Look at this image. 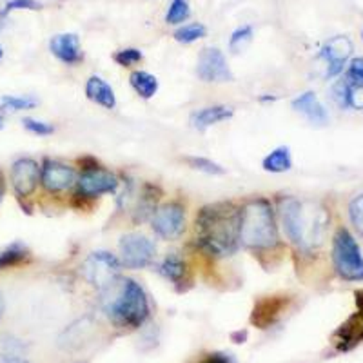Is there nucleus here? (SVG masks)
<instances>
[{
    "instance_id": "obj_1",
    "label": "nucleus",
    "mask_w": 363,
    "mask_h": 363,
    "mask_svg": "<svg viewBox=\"0 0 363 363\" xmlns=\"http://www.w3.org/2000/svg\"><path fill=\"white\" fill-rule=\"evenodd\" d=\"M196 244L213 256H231L238 249L240 209L233 202L202 207L194 220Z\"/></svg>"
},
{
    "instance_id": "obj_2",
    "label": "nucleus",
    "mask_w": 363,
    "mask_h": 363,
    "mask_svg": "<svg viewBox=\"0 0 363 363\" xmlns=\"http://www.w3.org/2000/svg\"><path fill=\"white\" fill-rule=\"evenodd\" d=\"M281 222L287 238L303 251L320 247L329 229V213L316 202L285 199L280 203Z\"/></svg>"
},
{
    "instance_id": "obj_3",
    "label": "nucleus",
    "mask_w": 363,
    "mask_h": 363,
    "mask_svg": "<svg viewBox=\"0 0 363 363\" xmlns=\"http://www.w3.org/2000/svg\"><path fill=\"white\" fill-rule=\"evenodd\" d=\"M102 291L104 313L115 325L136 329L149 318L147 296L135 280L116 278Z\"/></svg>"
},
{
    "instance_id": "obj_4",
    "label": "nucleus",
    "mask_w": 363,
    "mask_h": 363,
    "mask_svg": "<svg viewBox=\"0 0 363 363\" xmlns=\"http://www.w3.org/2000/svg\"><path fill=\"white\" fill-rule=\"evenodd\" d=\"M240 242L249 249H271L278 244L277 218L267 199H255L240 209Z\"/></svg>"
},
{
    "instance_id": "obj_5",
    "label": "nucleus",
    "mask_w": 363,
    "mask_h": 363,
    "mask_svg": "<svg viewBox=\"0 0 363 363\" xmlns=\"http://www.w3.org/2000/svg\"><path fill=\"white\" fill-rule=\"evenodd\" d=\"M333 264L345 281H363V256L349 229L340 227L333 238Z\"/></svg>"
},
{
    "instance_id": "obj_6",
    "label": "nucleus",
    "mask_w": 363,
    "mask_h": 363,
    "mask_svg": "<svg viewBox=\"0 0 363 363\" xmlns=\"http://www.w3.org/2000/svg\"><path fill=\"white\" fill-rule=\"evenodd\" d=\"M122 264L115 255L108 251L91 252L82 264V277L99 289H106L109 284H113L118 278Z\"/></svg>"
},
{
    "instance_id": "obj_7",
    "label": "nucleus",
    "mask_w": 363,
    "mask_h": 363,
    "mask_svg": "<svg viewBox=\"0 0 363 363\" xmlns=\"http://www.w3.org/2000/svg\"><path fill=\"white\" fill-rule=\"evenodd\" d=\"M151 227L165 240H177L186 231V207L180 202L164 203L151 216Z\"/></svg>"
},
{
    "instance_id": "obj_8",
    "label": "nucleus",
    "mask_w": 363,
    "mask_h": 363,
    "mask_svg": "<svg viewBox=\"0 0 363 363\" xmlns=\"http://www.w3.org/2000/svg\"><path fill=\"white\" fill-rule=\"evenodd\" d=\"M120 255H122V265L128 269H144L155 260L157 247L149 238L142 235H124L120 238Z\"/></svg>"
},
{
    "instance_id": "obj_9",
    "label": "nucleus",
    "mask_w": 363,
    "mask_h": 363,
    "mask_svg": "<svg viewBox=\"0 0 363 363\" xmlns=\"http://www.w3.org/2000/svg\"><path fill=\"white\" fill-rule=\"evenodd\" d=\"M9 180L15 194L18 199H28L33 194L40 182V165L33 158H18L13 162L11 171H9Z\"/></svg>"
},
{
    "instance_id": "obj_10",
    "label": "nucleus",
    "mask_w": 363,
    "mask_h": 363,
    "mask_svg": "<svg viewBox=\"0 0 363 363\" xmlns=\"http://www.w3.org/2000/svg\"><path fill=\"white\" fill-rule=\"evenodd\" d=\"M116 189H118V180L111 171H106L104 167L82 171L77 182V196L82 199H96L100 194L115 193Z\"/></svg>"
},
{
    "instance_id": "obj_11",
    "label": "nucleus",
    "mask_w": 363,
    "mask_h": 363,
    "mask_svg": "<svg viewBox=\"0 0 363 363\" xmlns=\"http://www.w3.org/2000/svg\"><path fill=\"white\" fill-rule=\"evenodd\" d=\"M196 74L203 82H231V69L227 66V60L218 48H206L202 50L196 64Z\"/></svg>"
},
{
    "instance_id": "obj_12",
    "label": "nucleus",
    "mask_w": 363,
    "mask_h": 363,
    "mask_svg": "<svg viewBox=\"0 0 363 363\" xmlns=\"http://www.w3.org/2000/svg\"><path fill=\"white\" fill-rule=\"evenodd\" d=\"M77 182V173L71 165L45 158L40 167V184L48 193H64Z\"/></svg>"
},
{
    "instance_id": "obj_13",
    "label": "nucleus",
    "mask_w": 363,
    "mask_h": 363,
    "mask_svg": "<svg viewBox=\"0 0 363 363\" xmlns=\"http://www.w3.org/2000/svg\"><path fill=\"white\" fill-rule=\"evenodd\" d=\"M352 53V42L343 35L330 38L325 42V45L320 51V58H323L327 62V79L338 77L345 67L347 60Z\"/></svg>"
},
{
    "instance_id": "obj_14",
    "label": "nucleus",
    "mask_w": 363,
    "mask_h": 363,
    "mask_svg": "<svg viewBox=\"0 0 363 363\" xmlns=\"http://www.w3.org/2000/svg\"><path fill=\"white\" fill-rule=\"evenodd\" d=\"M356 303H358V313L352 314L335 333L338 351H351L359 342H363V291L356 293Z\"/></svg>"
},
{
    "instance_id": "obj_15",
    "label": "nucleus",
    "mask_w": 363,
    "mask_h": 363,
    "mask_svg": "<svg viewBox=\"0 0 363 363\" xmlns=\"http://www.w3.org/2000/svg\"><path fill=\"white\" fill-rule=\"evenodd\" d=\"M287 298L285 296H265L255 303V309L251 314V323L258 329H267L277 322L281 311L287 307Z\"/></svg>"
},
{
    "instance_id": "obj_16",
    "label": "nucleus",
    "mask_w": 363,
    "mask_h": 363,
    "mask_svg": "<svg viewBox=\"0 0 363 363\" xmlns=\"http://www.w3.org/2000/svg\"><path fill=\"white\" fill-rule=\"evenodd\" d=\"M50 50L60 62L67 66H74L84 60V53L80 50V40L74 33L55 35L50 42Z\"/></svg>"
},
{
    "instance_id": "obj_17",
    "label": "nucleus",
    "mask_w": 363,
    "mask_h": 363,
    "mask_svg": "<svg viewBox=\"0 0 363 363\" xmlns=\"http://www.w3.org/2000/svg\"><path fill=\"white\" fill-rule=\"evenodd\" d=\"M293 109L296 113H301L314 125H325L329 122V115H327L323 104L318 100L313 91H307L303 95L296 96L293 100Z\"/></svg>"
},
{
    "instance_id": "obj_18",
    "label": "nucleus",
    "mask_w": 363,
    "mask_h": 363,
    "mask_svg": "<svg viewBox=\"0 0 363 363\" xmlns=\"http://www.w3.org/2000/svg\"><path fill=\"white\" fill-rule=\"evenodd\" d=\"M233 116V109L227 106H211V108H203L194 111L191 115L189 122L196 131H206L211 125H216L218 122L229 120Z\"/></svg>"
},
{
    "instance_id": "obj_19",
    "label": "nucleus",
    "mask_w": 363,
    "mask_h": 363,
    "mask_svg": "<svg viewBox=\"0 0 363 363\" xmlns=\"http://www.w3.org/2000/svg\"><path fill=\"white\" fill-rule=\"evenodd\" d=\"M86 95L91 102L99 104L106 109L116 108V96L113 87L100 77H91L86 84Z\"/></svg>"
},
{
    "instance_id": "obj_20",
    "label": "nucleus",
    "mask_w": 363,
    "mask_h": 363,
    "mask_svg": "<svg viewBox=\"0 0 363 363\" xmlns=\"http://www.w3.org/2000/svg\"><path fill=\"white\" fill-rule=\"evenodd\" d=\"M162 196V191L158 189L157 186L153 184H145L144 189L140 193V199L136 202V209H135V222L142 223L145 222L147 218L155 215V211L158 209L157 202L158 199Z\"/></svg>"
},
{
    "instance_id": "obj_21",
    "label": "nucleus",
    "mask_w": 363,
    "mask_h": 363,
    "mask_svg": "<svg viewBox=\"0 0 363 363\" xmlns=\"http://www.w3.org/2000/svg\"><path fill=\"white\" fill-rule=\"evenodd\" d=\"M129 84L136 91V95L145 100L153 99L158 91V79L147 71H133L129 77Z\"/></svg>"
},
{
    "instance_id": "obj_22",
    "label": "nucleus",
    "mask_w": 363,
    "mask_h": 363,
    "mask_svg": "<svg viewBox=\"0 0 363 363\" xmlns=\"http://www.w3.org/2000/svg\"><path fill=\"white\" fill-rule=\"evenodd\" d=\"M264 169L269 171V173H285L293 167V158H291L289 147H277L272 149L271 153L264 158L262 162Z\"/></svg>"
},
{
    "instance_id": "obj_23",
    "label": "nucleus",
    "mask_w": 363,
    "mask_h": 363,
    "mask_svg": "<svg viewBox=\"0 0 363 363\" xmlns=\"http://www.w3.org/2000/svg\"><path fill=\"white\" fill-rule=\"evenodd\" d=\"M158 271H160V274L164 278L178 284V281H182V278L186 277L187 267H186V262L182 260L177 252H171V255L165 256L164 262H162L160 267H158Z\"/></svg>"
},
{
    "instance_id": "obj_24",
    "label": "nucleus",
    "mask_w": 363,
    "mask_h": 363,
    "mask_svg": "<svg viewBox=\"0 0 363 363\" xmlns=\"http://www.w3.org/2000/svg\"><path fill=\"white\" fill-rule=\"evenodd\" d=\"M29 258V251L24 244L21 242H15V244L8 245L0 251V271L4 269L15 267V265H21L22 262H26Z\"/></svg>"
},
{
    "instance_id": "obj_25",
    "label": "nucleus",
    "mask_w": 363,
    "mask_h": 363,
    "mask_svg": "<svg viewBox=\"0 0 363 363\" xmlns=\"http://www.w3.org/2000/svg\"><path fill=\"white\" fill-rule=\"evenodd\" d=\"M207 35V28L200 22H191V24L182 26L174 31V40L182 42V44H193V42L200 40Z\"/></svg>"
},
{
    "instance_id": "obj_26",
    "label": "nucleus",
    "mask_w": 363,
    "mask_h": 363,
    "mask_svg": "<svg viewBox=\"0 0 363 363\" xmlns=\"http://www.w3.org/2000/svg\"><path fill=\"white\" fill-rule=\"evenodd\" d=\"M191 15L189 2L187 0H171L167 15H165V22L167 24H182L186 22Z\"/></svg>"
},
{
    "instance_id": "obj_27",
    "label": "nucleus",
    "mask_w": 363,
    "mask_h": 363,
    "mask_svg": "<svg viewBox=\"0 0 363 363\" xmlns=\"http://www.w3.org/2000/svg\"><path fill=\"white\" fill-rule=\"evenodd\" d=\"M37 104V99L33 96H2L0 100V106L6 111H26V109H33Z\"/></svg>"
},
{
    "instance_id": "obj_28",
    "label": "nucleus",
    "mask_w": 363,
    "mask_h": 363,
    "mask_svg": "<svg viewBox=\"0 0 363 363\" xmlns=\"http://www.w3.org/2000/svg\"><path fill=\"white\" fill-rule=\"evenodd\" d=\"M252 40V28L251 26H242V28L235 29V33L231 35V40H229V50L233 53H240L244 50L245 45Z\"/></svg>"
},
{
    "instance_id": "obj_29",
    "label": "nucleus",
    "mask_w": 363,
    "mask_h": 363,
    "mask_svg": "<svg viewBox=\"0 0 363 363\" xmlns=\"http://www.w3.org/2000/svg\"><path fill=\"white\" fill-rule=\"evenodd\" d=\"M345 84L349 87H363V57L351 60L345 73Z\"/></svg>"
},
{
    "instance_id": "obj_30",
    "label": "nucleus",
    "mask_w": 363,
    "mask_h": 363,
    "mask_svg": "<svg viewBox=\"0 0 363 363\" xmlns=\"http://www.w3.org/2000/svg\"><path fill=\"white\" fill-rule=\"evenodd\" d=\"M187 164L196 171H203L207 174H223L225 169H223L222 165H218L216 162L209 160V158H203V157H189L186 158Z\"/></svg>"
},
{
    "instance_id": "obj_31",
    "label": "nucleus",
    "mask_w": 363,
    "mask_h": 363,
    "mask_svg": "<svg viewBox=\"0 0 363 363\" xmlns=\"http://www.w3.org/2000/svg\"><path fill=\"white\" fill-rule=\"evenodd\" d=\"M113 60L122 67H131L135 66V64L142 62V60H144V55H142L140 50H136V48H128V50L116 51V53L113 55Z\"/></svg>"
},
{
    "instance_id": "obj_32",
    "label": "nucleus",
    "mask_w": 363,
    "mask_h": 363,
    "mask_svg": "<svg viewBox=\"0 0 363 363\" xmlns=\"http://www.w3.org/2000/svg\"><path fill=\"white\" fill-rule=\"evenodd\" d=\"M349 218H351L356 233L363 238V193L358 194V196L349 203Z\"/></svg>"
},
{
    "instance_id": "obj_33",
    "label": "nucleus",
    "mask_w": 363,
    "mask_h": 363,
    "mask_svg": "<svg viewBox=\"0 0 363 363\" xmlns=\"http://www.w3.org/2000/svg\"><path fill=\"white\" fill-rule=\"evenodd\" d=\"M22 124H24V128L28 129L29 133H33V135H38V136H48L55 133V125L48 124V122H42V120L24 118L22 120Z\"/></svg>"
},
{
    "instance_id": "obj_34",
    "label": "nucleus",
    "mask_w": 363,
    "mask_h": 363,
    "mask_svg": "<svg viewBox=\"0 0 363 363\" xmlns=\"http://www.w3.org/2000/svg\"><path fill=\"white\" fill-rule=\"evenodd\" d=\"M40 8L42 4L40 2H37V0H9L8 4H6V8L0 11V15L6 17L8 13L17 11V9H31V11H37V9Z\"/></svg>"
},
{
    "instance_id": "obj_35",
    "label": "nucleus",
    "mask_w": 363,
    "mask_h": 363,
    "mask_svg": "<svg viewBox=\"0 0 363 363\" xmlns=\"http://www.w3.org/2000/svg\"><path fill=\"white\" fill-rule=\"evenodd\" d=\"M0 363H31L29 359L22 358L17 352H2L0 354Z\"/></svg>"
},
{
    "instance_id": "obj_36",
    "label": "nucleus",
    "mask_w": 363,
    "mask_h": 363,
    "mask_svg": "<svg viewBox=\"0 0 363 363\" xmlns=\"http://www.w3.org/2000/svg\"><path fill=\"white\" fill-rule=\"evenodd\" d=\"M79 164H80V167H82V171H93V169H99V167H102V165H100V162L93 157L80 158Z\"/></svg>"
},
{
    "instance_id": "obj_37",
    "label": "nucleus",
    "mask_w": 363,
    "mask_h": 363,
    "mask_svg": "<svg viewBox=\"0 0 363 363\" xmlns=\"http://www.w3.org/2000/svg\"><path fill=\"white\" fill-rule=\"evenodd\" d=\"M202 363H233L231 358H227L225 354H211L203 359Z\"/></svg>"
},
{
    "instance_id": "obj_38",
    "label": "nucleus",
    "mask_w": 363,
    "mask_h": 363,
    "mask_svg": "<svg viewBox=\"0 0 363 363\" xmlns=\"http://www.w3.org/2000/svg\"><path fill=\"white\" fill-rule=\"evenodd\" d=\"M231 338L235 343H244L245 338H247V333H245V330L244 333H242V330H238V333H233Z\"/></svg>"
},
{
    "instance_id": "obj_39",
    "label": "nucleus",
    "mask_w": 363,
    "mask_h": 363,
    "mask_svg": "<svg viewBox=\"0 0 363 363\" xmlns=\"http://www.w3.org/2000/svg\"><path fill=\"white\" fill-rule=\"evenodd\" d=\"M6 193V184H4V178L0 177V202H2V196Z\"/></svg>"
},
{
    "instance_id": "obj_40",
    "label": "nucleus",
    "mask_w": 363,
    "mask_h": 363,
    "mask_svg": "<svg viewBox=\"0 0 363 363\" xmlns=\"http://www.w3.org/2000/svg\"><path fill=\"white\" fill-rule=\"evenodd\" d=\"M2 314H4V296L0 293V320H2Z\"/></svg>"
},
{
    "instance_id": "obj_41",
    "label": "nucleus",
    "mask_w": 363,
    "mask_h": 363,
    "mask_svg": "<svg viewBox=\"0 0 363 363\" xmlns=\"http://www.w3.org/2000/svg\"><path fill=\"white\" fill-rule=\"evenodd\" d=\"M4 128V118H2V115H0V129Z\"/></svg>"
},
{
    "instance_id": "obj_42",
    "label": "nucleus",
    "mask_w": 363,
    "mask_h": 363,
    "mask_svg": "<svg viewBox=\"0 0 363 363\" xmlns=\"http://www.w3.org/2000/svg\"><path fill=\"white\" fill-rule=\"evenodd\" d=\"M2 55H4V51H2V48H0V60H2Z\"/></svg>"
},
{
    "instance_id": "obj_43",
    "label": "nucleus",
    "mask_w": 363,
    "mask_h": 363,
    "mask_svg": "<svg viewBox=\"0 0 363 363\" xmlns=\"http://www.w3.org/2000/svg\"><path fill=\"white\" fill-rule=\"evenodd\" d=\"M362 38H363V31H362Z\"/></svg>"
}]
</instances>
